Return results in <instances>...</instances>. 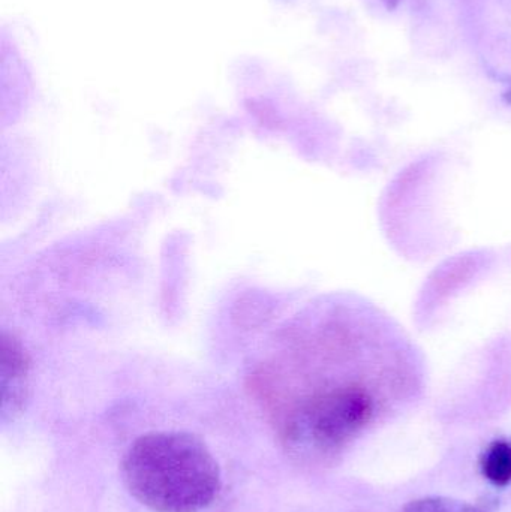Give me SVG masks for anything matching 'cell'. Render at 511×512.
<instances>
[{
	"label": "cell",
	"mask_w": 511,
	"mask_h": 512,
	"mask_svg": "<svg viewBox=\"0 0 511 512\" xmlns=\"http://www.w3.org/2000/svg\"><path fill=\"white\" fill-rule=\"evenodd\" d=\"M483 474L498 487L511 483V444L495 442L485 459H483Z\"/></svg>",
	"instance_id": "4"
},
{
	"label": "cell",
	"mask_w": 511,
	"mask_h": 512,
	"mask_svg": "<svg viewBox=\"0 0 511 512\" xmlns=\"http://www.w3.org/2000/svg\"><path fill=\"white\" fill-rule=\"evenodd\" d=\"M398 2V0H389V5H395V3Z\"/></svg>",
	"instance_id": "6"
},
{
	"label": "cell",
	"mask_w": 511,
	"mask_h": 512,
	"mask_svg": "<svg viewBox=\"0 0 511 512\" xmlns=\"http://www.w3.org/2000/svg\"><path fill=\"white\" fill-rule=\"evenodd\" d=\"M0 388H2V415L15 414L23 408L29 379V355L20 340L3 333L0 340Z\"/></svg>",
	"instance_id": "3"
},
{
	"label": "cell",
	"mask_w": 511,
	"mask_h": 512,
	"mask_svg": "<svg viewBox=\"0 0 511 512\" xmlns=\"http://www.w3.org/2000/svg\"><path fill=\"white\" fill-rule=\"evenodd\" d=\"M374 408V397L365 385H338L312 396L297 412L290 432L318 450H338L368 426Z\"/></svg>",
	"instance_id": "2"
},
{
	"label": "cell",
	"mask_w": 511,
	"mask_h": 512,
	"mask_svg": "<svg viewBox=\"0 0 511 512\" xmlns=\"http://www.w3.org/2000/svg\"><path fill=\"white\" fill-rule=\"evenodd\" d=\"M402 512H486L467 502L449 498H423L411 502Z\"/></svg>",
	"instance_id": "5"
},
{
	"label": "cell",
	"mask_w": 511,
	"mask_h": 512,
	"mask_svg": "<svg viewBox=\"0 0 511 512\" xmlns=\"http://www.w3.org/2000/svg\"><path fill=\"white\" fill-rule=\"evenodd\" d=\"M131 495L153 512H200L221 487L209 448L189 433H150L137 439L123 460Z\"/></svg>",
	"instance_id": "1"
}]
</instances>
